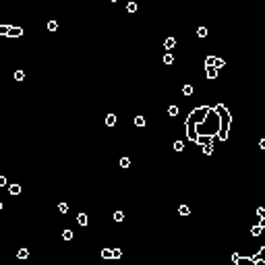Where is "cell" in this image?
I'll return each instance as SVG.
<instances>
[{
    "label": "cell",
    "mask_w": 265,
    "mask_h": 265,
    "mask_svg": "<svg viewBox=\"0 0 265 265\" xmlns=\"http://www.w3.org/2000/svg\"><path fill=\"white\" fill-rule=\"evenodd\" d=\"M205 75H207V79H218V68H213V66H205Z\"/></svg>",
    "instance_id": "obj_6"
},
{
    "label": "cell",
    "mask_w": 265,
    "mask_h": 265,
    "mask_svg": "<svg viewBox=\"0 0 265 265\" xmlns=\"http://www.w3.org/2000/svg\"><path fill=\"white\" fill-rule=\"evenodd\" d=\"M106 124H108V127H114V124H116V116H114V114H108V116H106Z\"/></svg>",
    "instance_id": "obj_11"
},
{
    "label": "cell",
    "mask_w": 265,
    "mask_h": 265,
    "mask_svg": "<svg viewBox=\"0 0 265 265\" xmlns=\"http://www.w3.org/2000/svg\"><path fill=\"white\" fill-rule=\"evenodd\" d=\"M102 259H112V249H102Z\"/></svg>",
    "instance_id": "obj_14"
},
{
    "label": "cell",
    "mask_w": 265,
    "mask_h": 265,
    "mask_svg": "<svg viewBox=\"0 0 265 265\" xmlns=\"http://www.w3.org/2000/svg\"><path fill=\"white\" fill-rule=\"evenodd\" d=\"M238 259H240V253H236V251H234V253H232V263H236Z\"/></svg>",
    "instance_id": "obj_33"
},
{
    "label": "cell",
    "mask_w": 265,
    "mask_h": 265,
    "mask_svg": "<svg viewBox=\"0 0 265 265\" xmlns=\"http://www.w3.org/2000/svg\"><path fill=\"white\" fill-rule=\"evenodd\" d=\"M213 112L216 114H220V132H218V139L220 141H226L228 139V131H230V112H228V108L224 106V104H218V106H213Z\"/></svg>",
    "instance_id": "obj_1"
},
{
    "label": "cell",
    "mask_w": 265,
    "mask_h": 265,
    "mask_svg": "<svg viewBox=\"0 0 265 265\" xmlns=\"http://www.w3.org/2000/svg\"><path fill=\"white\" fill-rule=\"evenodd\" d=\"M58 211H60V213H66V211H68V205H66V203H60V205H58Z\"/></svg>",
    "instance_id": "obj_31"
},
{
    "label": "cell",
    "mask_w": 265,
    "mask_h": 265,
    "mask_svg": "<svg viewBox=\"0 0 265 265\" xmlns=\"http://www.w3.org/2000/svg\"><path fill=\"white\" fill-rule=\"evenodd\" d=\"M174 46H176V40H174V38H166V42H164V48H166V50H172Z\"/></svg>",
    "instance_id": "obj_9"
},
{
    "label": "cell",
    "mask_w": 265,
    "mask_h": 265,
    "mask_svg": "<svg viewBox=\"0 0 265 265\" xmlns=\"http://www.w3.org/2000/svg\"><path fill=\"white\" fill-rule=\"evenodd\" d=\"M58 29V23L56 21H48V31H56Z\"/></svg>",
    "instance_id": "obj_20"
},
{
    "label": "cell",
    "mask_w": 265,
    "mask_h": 265,
    "mask_svg": "<svg viewBox=\"0 0 265 265\" xmlns=\"http://www.w3.org/2000/svg\"><path fill=\"white\" fill-rule=\"evenodd\" d=\"M62 238H64V240H73V230H68V228H66V230L62 232Z\"/></svg>",
    "instance_id": "obj_18"
},
{
    "label": "cell",
    "mask_w": 265,
    "mask_h": 265,
    "mask_svg": "<svg viewBox=\"0 0 265 265\" xmlns=\"http://www.w3.org/2000/svg\"><path fill=\"white\" fill-rule=\"evenodd\" d=\"M6 35H8V38H21V35H23V29H21V27H10V25H8Z\"/></svg>",
    "instance_id": "obj_5"
},
{
    "label": "cell",
    "mask_w": 265,
    "mask_h": 265,
    "mask_svg": "<svg viewBox=\"0 0 265 265\" xmlns=\"http://www.w3.org/2000/svg\"><path fill=\"white\" fill-rule=\"evenodd\" d=\"M2 207H4V205H2V203H0V211H2Z\"/></svg>",
    "instance_id": "obj_36"
},
{
    "label": "cell",
    "mask_w": 265,
    "mask_h": 265,
    "mask_svg": "<svg viewBox=\"0 0 265 265\" xmlns=\"http://www.w3.org/2000/svg\"><path fill=\"white\" fill-rule=\"evenodd\" d=\"M129 166H131V160L129 158H122L120 160V168H129Z\"/></svg>",
    "instance_id": "obj_27"
},
{
    "label": "cell",
    "mask_w": 265,
    "mask_h": 265,
    "mask_svg": "<svg viewBox=\"0 0 265 265\" xmlns=\"http://www.w3.org/2000/svg\"><path fill=\"white\" fill-rule=\"evenodd\" d=\"M261 232H263V226H261V224H257V226H253V230H251V234H253V236H259Z\"/></svg>",
    "instance_id": "obj_12"
},
{
    "label": "cell",
    "mask_w": 265,
    "mask_h": 265,
    "mask_svg": "<svg viewBox=\"0 0 265 265\" xmlns=\"http://www.w3.org/2000/svg\"><path fill=\"white\" fill-rule=\"evenodd\" d=\"M184 127H186V137H188L191 141H195V139H197V124H195L191 118H186Z\"/></svg>",
    "instance_id": "obj_3"
},
{
    "label": "cell",
    "mask_w": 265,
    "mask_h": 265,
    "mask_svg": "<svg viewBox=\"0 0 265 265\" xmlns=\"http://www.w3.org/2000/svg\"><path fill=\"white\" fill-rule=\"evenodd\" d=\"M168 114H170V116H176L178 114V106H170V108H168Z\"/></svg>",
    "instance_id": "obj_28"
},
{
    "label": "cell",
    "mask_w": 265,
    "mask_h": 265,
    "mask_svg": "<svg viewBox=\"0 0 265 265\" xmlns=\"http://www.w3.org/2000/svg\"><path fill=\"white\" fill-rule=\"evenodd\" d=\"M209 112H211V108H209V106H201V108H197V110H193V114H191L188 118H191V120H193V122H195V124L199 127V124H203V122L207 120V116H209Z\"/></svg>",
    "instance_id": "obj_2"
},
{
    "label": "cell",
    "mask_w": 265,
    "mask_h": 265,
    "mask_svg": "<svg viewBox=\"0 0 265 265\" xmlns=\"http://www.w3.org/2000/svg\"><path fill=\"white\" fill-rule=\"evenodd\" d=\"M178 213H180V216H188V213H191V209H188L186 205H180V207H178Z\"/></svg>",
    "instance_id": "obj_17"
},
{
    "label": "cell",
    "mask_w": 265,
    "mask_h": 265,
    "mask_svg": "<svg viewBox=\"0 0 265 265\" xmlns=\"http://www.w3.org/2000/svg\"><path fill=\"white\" fill-rule=\"evenodd\" d=\"M232 265H257V263H255V261H253L251 257H247V259H242V257H240V259H238L236 263H232Z\"/></svg>",
    "instance_id": "obj_8"
},
{
    "label": "cell",
    "mask_w": 265,
    "mask_h": 265,
    "mask_svg": "<svg viewBox=\"0 0 265 265\" xmlns=\"http://www.w3.org/2000/svg\"><path fill=\"white\" fill-rule=\"evenodd\" d=\"M174 62V56L172 54H164V64H172Z\"/></svg>",
    "instance_id": "obj_21"
},
{
    "label": "cell",
    "mask_w": 265,
    "mask_h": 265,
    "mask_svg": "<svg viewBox=\"0 0 265 265\" xmlns=\"http://www.w3.org/2000/svg\"><path fill=\"white\" fill-rule=\"evenodd\" d=\"M110 2H116V0H110Z\"/></svg>",
    "instance_id": "obj_37"
},
{
    "label": "cell",
    "mask_w": 265,
    "mask_h": 265,
    "mask_svg": "<svg viewBox=\"0 0 265 265\" xmlns=\"http://www.w3.org/2000/svg\"><path fill=\"white\" fill-rule=\"evenodd\" d=\"M2 186H6V178L0 174V188H2Z\"/></svg>",
    "instance_id": "obj_35"
},
{
    "label": "cell",
    "mask_w": 265,
    "mask_h": 265,
    "mask_svg": "<svg viewBox=\"0 0 265 265\" xmlns=\"http://www.w3.org/2000/svg\"><path fill=\"white\" fill-rule=\"evenodd\" d=\"M182 93H184V95H193V85H188V83L182 85Z\"/></svg>",
    "instance_id": "obj_16"
},
{
    "label": "cell",
    "mask_w": 265,
    "mask_h": 265,
    "mask_svg": "<svg viewBox=\"0 0 265 265\" xmlns=\"http://www.w3.org/2000/svg\"><path fill=\"white\" fill-rule=\"evenodd\" d=\"M25 79V73L23 71H15V81H23Z\"/></svg>",
    "instance_id": "obj_22"
},
{
    "label": "cell",
    "mask_w": 265,
    "mask_h": 265,
    "mask_svg": "<svg viewBox=\"0 0 265 265\" xmlns=\"http://www.w3.org/2000/svg\"><path fill=\"white\" fill-rule=\"evenodd\" d=\"M213 58H216V56H207V58H205V66H213Z\"/></svg>",
    "instance_id": "obj_32"
},
{
    "label": "cell",
    "mask_w": 265,
    "mask_h": 265,
    "mask_svg": "<svg viewBox=\"0 0 265 265\" xmlns=\"http://www.w3.org/2000/svg\"><path fill=\"white\" fill-rule=\"evenodd\" d=\"M8 193H10L13 197L21 195V184H10V186H8Z\"/></svg>",
    "instance_id": "obj_7"
},
{
    "label": "cell",
    "mask_w": 265,
    "mask_h": 265,
    "mask_svg": "<svg viewBox=\"0 0 265 265\" xmlns=\"http://www.w3.org/2000/svg\"><path fill=\"white\" fill-rule=\"evenodd\" d=\"M127 10L129 13H137V2H129L127 4Z\"/></svg>",
    "instance_id": "obj_25"
},
{
    "label": "cell",
    "mask_w": 265,
    "mask_h": 265,
    "mask_svg": "<svg viewBox=\"0 0 265 265\" xmlns=\"http://www.w3.org/2000/svg\"><path fill=\"white\" fill-rule=\"evenodd\" d=\"M203 153H207V155H211V153H213V143H209V145H205V147H203Z\"/></svg>",
    "instance_id": "obj_23"
},
{
    "label": "cell",
    "mask_w": 265,
    "mask_h": 265,
    "mask_svg": "<svg viewBox=\"0 0 265 265\" xmlns=\"http://www.w3.org/2000/svg\"><path fill=\"white\" fill-rule=\"evenodd\" d=\"M197 33H199V38H207V29H205V27H199Z\"/></svg>",
    "instance_id": "obj_30"
},
{
    "label": "cell",
    "mask_w": 265,
    "mask_h": 265,
    "mask_svg": "<svg viewBox=\"0 0 265 265\" xmlns=\"http://www.w3.org/2000/svg\"><path fill=\"white\" fill-rule=\"evenodd\" d=\"M17 257H19V259H27V257H29V251H27V249H19V251H17Z\"/></svg>",
    "instance_id": "obj_13"
},
{
    "label": "cell",
    "mask_w": 265,
    "mask_h": 265,
    "mask_svg": "<svg viewBox=\"0 0 265 265\" xmlns=\"http://www.w3.org/2000/svg\"><path fill=\"white\" fill-rule=\"evenodd\" d=\"M224 64H226V62H224L222 58H213V68H218V71H220Z\"/></svg>",
    "instance_id": "obj_15"
},
{
    "label": "cell",
    "mask_w": 265,
    "mask_h": 265,
    "mask_svg": "<svg viewBox=\"0 0 265 265\" xmlns=\"http://www.w3.org/2000/svg\"><path fill=\"white\" fill-rule=\"evenodd\" d=\"M77 222H79V226H87L89 218L85 216V213H79V216H77Z\"/></svg>",
    "instance_id": "obj_10"
},
{
    "label": "cell",
    "mask_w": 265,
    "mask_h": 265,
    "mask_svg": "<svg viewBox=\"0 0 265 265\" xmlns=\"http://www.w3.org/2000/svg\"><path fill=\"white\" fill-rule=\"evenodd\" d=\"M213 141H216V135H197V139H195V143L201 145V147H205V145H209Z\"/></svg>",
    "instance_id": "obj_4"
},
{
    "label": "cell",
    "mask_w": 265,
    "mask_h": 265,
    "mask_svg": "<svg viewBox=\"0 0 265 265\" xmlns=\"http://www.w3.org/2000/svg\"><path fill=\"white\" fill-rule=\"evenodd\" d=\"M182 149H184V143L182 141H176L174 143V151H182Z\"/></svg>",
    "instance_id": "obj_29"
},
{
    "label": "cell",
    "mask_w": 265,
    "mask_h": 265,
    "mask_svg": "<svg viewBox=\"0 0 265 265\" xmlns=\"http://www.w3.org/2000/svg\"><path fill=\"white\" fill-rule=\"evenodd\" d=\"M135 124H137V127H145V118H143V116H137V118H135Z\"/></svg>",
    "instance_id": "obj_26"
},
{
    "label": "cell",
    "mask_w": 265,
    "mask_h": 265,
    "mask_svg": "<svg viewBox=\"0 0 265 265\" xmlns=\"http://www.w3.org/2000/svg\"><path fill=\"white\" fill-rule=\"evenodd\" d=\"M122 257V251L120 249H112V259H120Z\"/></svg>",
    "instance_id": "obj_24"
},
{
    "label": "cell",
    "mask_w": 265,
    "mask_h": 265,
    "mask_svg": "<svg viewBox=\"0 0 265 265\" xmlns=\"http://www.w3.org/2000/svg\"><path fill=\"white\" fill-rule=\"evenodd\" d=\"M6 31H8V25H0V35H6Z\"/></svg>",
    "instance_id": "obj_34"
},
{
    "label": "cell",
    "mask_w": 265,
    "mask_h": 265,
    "mask_svg": "<svg viewBox=\"0 0 265 265\" xmlns=\"http://www.w3.org/2000/svg\"><path fill=\"white\" fill-rule=\"evenodd\" d=\"M112 218H114V222H122V220H124V213H122V211H114V216H112Z\"/></svg>",
    "instance_id": "obj_19"
}]
</instances>
